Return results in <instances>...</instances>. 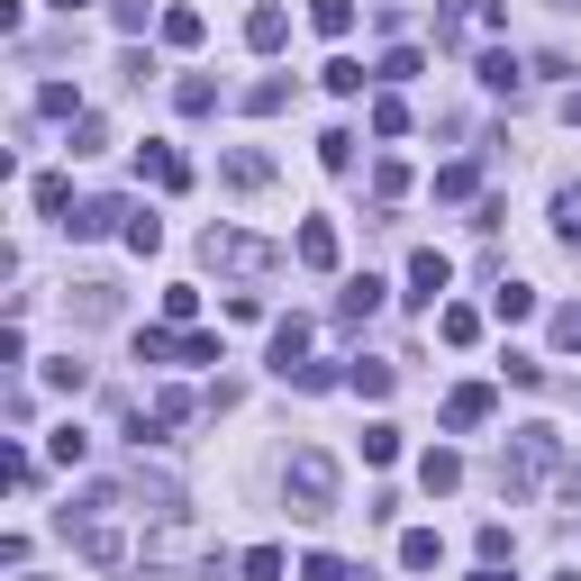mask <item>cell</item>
Returning a JSON list of instances; mask_svg holds the SVG:
<instances>
[{
	"mask_svg": "<svg viewBox=\"0 0 581 581\" xmlns=\"http://www.w3.org/2000/svg\"><path fill=\"white\" fill-rule=\"evenodd\" d=\"M472 581H509V564H482V572H472Z\"/></svg>",
	"mask_w": 581,
	"mask_h": 581,
	"instance_id": "cell-46",
	"label": "cell"
},
{
	"mask_svg": "<svg viewBox=\"0 0 581 581\" xmlns=\"http://www.w3.org/2000/svg\"><path fill=\"white\" fill-rule=\"evenodd\" d=\"M437 337H445V345H472V337H482V310H464V300L437 310Z\"/></svg>",
	"mask_w": 581,
	"mask_h": 581,
	"instance_id": "cell-21",
	"label": "cell"
},
{
	"mask_svg": "<svg viewBox=\"0 0 581 581\" xmlns=\"http://www.w3.org/2000/svg\"><path fill=\"white\" fill-rule=\"evenodd\" d=\"M554 237H564V245H581V182H564V191H554Z\"/></svg>",
	"mask_w": 581,
	"mask_h": 581,
	"instance_id": "cell-24",
	"label": "cell"
},
{
	"mask_svg": "<svg viewBox=\"0 0 581 581\" xmlns=\"http://www.w3.org/2000/svg\"><path fill=\"white\" fill-rule=\"evenodd\" d=\"M245 581H282L291 564H282V545H245V564H237Z\"/></svg>",
	"mask_w": 581,
	"mask_h": 581,
	"instance_id": "cell-28",
	"label": "cell"
},
{
	"mask_svg": "<svg viewBox=\"0 0 581 581\" xmlns=\"http://www.w3.org/2000/svg\"><path fill=\"white\" fill-rule=\"evenodd\" d=\"M418 73H427V55H418V46H391V55L372 64V83H418Z\"/></svg>",
	"mask_w": 581,
	"mask_h": 581,
	"instance_id": "cell-20",
	"label": "cell"
},
{
	"mask_svg": "<svg viewBox=\"0 0 581 581\" xmlns=\"http://www.w3.org/2000/svg\"><path fill=\"white\" fill-rule=\"evenodd\" d=\"M500 372H509L518 391H545V364H536V355H509V364H500Z\"/></svg>",
	"mask_w": 581,
	"mask_h": 581,
	"instance_id": "cell-43",
	"label": "cell"
},
{
	"mask_svg": "<svg viewBox=\"0 0 581 581\" xmlns=\"http://www.w3.org/2000/svg\"><path fill=\"white\" fill-rule=\"evenodd\" d=\"M364 464H400V427H391V418L364 427Z\"/></svg>",
	"mask_w": 581,
	"mask_h": 581,
	"instance_id": "cell-26",
	"label": "cell"
},
{
	"mask_svg": "<svg viewBox=\"0 0 581 581\" xmlns=\"http://www.w3.org/2000/svg\"><path fill=\"white\" fill-rule=\"evenodd\" d=\"M372 137H409V110H400V100L382 91V100H372Z\"/></svg>",
	"mask_w": 581,
	"mask_h": 581,
	"instance_id": "cell-34",
	"label": "cell"
},
{
	"mask_svg": "<svg viewBox=\"0 0 581 581\" xmlns=\"http://www.w3.org/2000/svg\"><path fill=\"white\" fill-rule=\"evenodd\" d=\"M55 10H64V18H73V10H91V0H55Z\"/></svg>",
	"mask_w": 581,
	"mask_h": 581,
	"instance_id": "cell-47",
	"label": "cell"
},
{
	"mask_svg": "<svg viewBox=\"0 0 581 581\" xmlns=\"http://www.w3.org/2000/svg\"><path fill=\"white\" fill-rule=\"evenodd\" d=\"M491 409H500V391H491V382H454V391H445V427H454V437L491 427Z\"/></svg>",
	"mask_w": 581,
	"mask_h": 581,
	"instance_id": "cell-4",
	"label": "cell"
},
{
	"mask_svg": "<svg viewBox=\"0 0 581 581\" xmlns=\"http://www.w3.org/2000/svg\"><path fill=\"white\" fill-rule=\"evenodd\" d=\"M310 28L318 37H345V28H355V0H310Z\"/></svg>",
	"mask_w": 581,
	"mask_h": 581,
	"instance_id": "cell-25",
	"label": "cell"
},
{
	"mask_svg": "<svg viewBox=\"0 0 581 581\" xmlns=\"http://www.w3.org/2000/svg\"><path fill=\"white\" fill-rule=\"evenodd\" d=\"M437 554H445L437 527H409V536H400V564H409V572H437Z\"/></svg>",
	"mask_w": 581,
	"mask_h": 581,
	"instance_id": "cell-17",
	"label": "cell"
},
{
	"mask_svg": "<svg viewBox=\"0 0 581 581\" xmlns=\"http://www.w3.org/2000/svg\"><path fill=\"white\" fill-rule=\"evenodd\" d=\"M110 18H118L128 37H146V18H164V10H146V0H110Z\"/></svg>",
	"mask_w": 581,
	"mask_h": 581,
	"instance_id": "cell-42",
	"label": "cell"
},
{
	"mask_svg": "<svg viewBox=\"0 0 581 581\" xmlns=\"http://www.w3.org/2000/svg\"><path fill=\"white\" fill-rule=\"evenodd\" d=\"M318 164H327V173H355V137L327 128V137H318Z\"/></svg>",
	"mask_w": 581,
	"mask_h": 581,
	"instance_id": "cell-31",
	"label": "cell"
},
{
	"mask_svg": "<svg viewBox=\"0 0 581 581\" xmlns=\"http://www.w3.org/2000/svg\"><path fill=\"white\" fill-rule=\"evenodd\" d=\"M300 581H345V564H337V554H310V564H300Z\"/></svg>",
	"mask_w": 581,
	"mask_h": 581,
	"instance_id": "cell-44",
	"label": "cell"
},
{
	"mask_svg": "<svg viewBox=\"0 0 581 581\" xmlns=\"http://www.w3.org/2000/svg\"><path fill=\"white\" fill-rule=\"evenodd\" d=\"M191 318H200V291L173 282V291H164V327H191Z\"/></svg>",
	"mask_w": 581,
	"mask_h": 581,
	"instance_id": "cell-33",
	"label": "cell"
},
{
	"mask_svg": "<svg viewBox=\"0 0 581 581\" xmlns=\"http://www.w3.org/2000/svg\"><path fill=\"white\" fill-rule=\"evenodd\" d=\"M173 110H182V118H210V110H218V83H210V73H182V83H173Z\"/></svg>",
	"mask_w": 581,
	"mask_h": 581,
	"instance_id": "cell-14",
	"label": "cell"
},
{
	"mask_svg": "<svg viewBox=\"0 0 581 581\" xmlns=\"http://www.w3.org/2000/svg\"><path fill=\"white\" fill-rule=\"evenodd\" d=\"M300 364H310V318H282V327H273V372L291 382Z\"/></svg>",
	"mask_w": 581,
	"mask_h": 581,
	"instance_id": "cell-9",
	"label": "cell"
},
{
	"mask_svg": "<svg viewBox=\"0 0 581 581\" xmlns=\"http://www.w3.org/2000/svg\"><path fill=\"white\" fill-rule=\"evenodd\" d=\"M554 345H564V355H581V300H564V310H554Z\"/></svg>",
	"mask_w": 581,
	"mask_h": 581,
	"instance_id": "cell-39",
	"label": "cell"
},
{
	"mask_svg": "<svg viewBox=\"0 0 581 581\" xmlns=\"http://www.w3.org/2000/svg\"><path fill=\"white\" fill-rule=\"evenodd\" d=\"M345 382H355L364 400H391V382H400V372H391V364H372V355H355V364H345Z\"/></svg>",
	"mask_w": 581,
	"mask_h": 581,
	"instance_id": "cell-19",
	"label": "cell"
},
{
	"mask_svg": "<svg viewBox=\"0 0 581 581\" xmlns=\"http://www.w3.org/2000/svg\"><path fill=\"white\" fill-rule=\"evenodd\" d=\"M372 310H382V282H372V273H355V282L337 291V327H364Z\"/></svg>",
	"mask_w": 581,
	"mask_h": 581,
	"instance_id": "cell-12",
	"label": "cell"
},
{
	"mask_svg": "<svg viewBox=\"0 0 581 581\" xmlns=\"http://www.w3.org/2000/svg\"><path fill=\"white\" fill-rule=\"evenodd\" d=\"M372 200H382V210H391V200H409V164H400V155L372 164Z\"/></svg>",
	"mask_w": 581,
	"mask_h": 581,
	"instance_id": "cell-22",
	"label": "cell"
},
{
	"mask_svg": "<svg viewBox=\"0 0 581 581\" xmlns=\"http://www.w3.org/2000/svg\"><path fill=\"white\" fill-rule=\"evenodd\" d=\"M18 581H37V572H18Z\"/></svg>",
	"mask_w": 581,
	"mask_h": 581,
	"instance_id": "cell-50",
	"label": "cell"
},
{
	"mask_svg": "<svg viewBox=\"0 0 581 581\" xmlns=\"http://www.w3.org/2000/svg\"><path fill=\"white\" fill-rule=\"evenodd\" d=\"M564 118H572V128H581V83H572V91H564Z\"/></svg>",
	"mask_w": 581,
	"mask_h": 581,
	"instance_id": "cell-45",
	"label": "cell"
},
{
	"mask_svg": "<svg viewBox=\"0 0 581 581\" xmlns=\"http://www.w3.org/2000/svg\"><path fill=\"white\" fill-rule=\"evenodd\" d=\"M291 255L310 264V273H337V227H327V218H310V227L291 237Z\"/></svg>",
	"mask_w": 581,
	"mask_h": 581,
	"instance_id": "cell-10",
	"label": "cell"
},
{
	"mask_svg": "<svg viewBox=\"0 0 581 581\" xmlns=\"http://www.w3.org/2000/svg\"><path fill=\"white\" fill-rule=\"evenodd\" d=\"M445 282H454V264L437 255V245H418V255H409V300H418V310H437Z\"/></svg>",
	"mask_w": 581,
	"mask_h": 581,
	"instance_id": "cell-5",
	"label": "cell"
},
{
	"mask_svg": "<svg viewBox=\"0 0 581 581\" xmlns=\"http://www.w3.org/2000/svg\"><path fill=\"white\" fill-rule=\"evenodd\" d=\"M472 545H482V564H509V554H518V545H509V527H500V518H491V527H482Z\"/></svg>",
	"mask_w": 581,
	"mask_h": 581,
	"instance_id": "cell-41",
	"label": "cell"
},
{
	"mask_svg": "<svg viewBox=\"0 0 581 581\" xmlns=\"http://www.w3.org/2000/svg\"><path fill=\"white\" fill-rule=\"evenodd\" d=\"M155 37H164V46H182V55H191V46H200V10H191V0H173V10L155 18Z\"/></svg>",
	"mask_w": 581,
	"mask_h": 581,
	"instance_id": "cell-16",
	"label": "cell"
},
{
	"mask_svg": "<svg viewBox=\"0 0 581 581\" xmlns=\"http://www.w3.org/2000/svg\"><path fill=\"white\" fill-rule=\"evenodd\" d=\"M282 491H291V518H327V509H337V454L300 445L291 472H282Z\"/></svg>",
	"mask_w": 581,
	"mask_h": 581,
	"instance_id": "cell-2",
	"label": "cell"
},
{
	"mask_svg": "<svg viewBox=\"0 0 581 581\" xmlns=\"http://www.w3.org/2000/svg\"><path fill=\"white\" fill-rule=\"evenodd\" d=\"M0 472H10V491H37V454H28V445L0 454Z\"/></svg>",
	"mask_w": 581,
	"mask_h": 581,
	"instance_id": "cell-35",
	"label": "cell"
},
{
	"mask_svg": "<svg viewBox=\"0 0 581 581\" xmlns=\"http://www.w3.org/2000/svg\"><path fill=\"white\" fill-rule=\"evenodd\" d=\"M282 37H291V18H282V10H273V0H264V10L245 18V46H255V55H273V46H282Z\"/></svg>",
	"mask_w": 581,
	"mask_h": 581,
	"instance_id": "cell-18",
	"label": "cell"
},
{
	"mask_svg": "<svg viewBox=\"0 0 581 581\" xmlns=\"http://www.w3.org/2000/svg\"><path fill=\"white\" fill-rule=\"evenodd\" d=\"M554 581H581V572H554Z\"/></svg>",
	"mask_w": 581,
	"mask_h": 581,
	"instance_id": "cell-49",
	"label": "cell"
},
{
	"mask_svg": "<svg viewBox=\"0 0 581 581\" xmlns=\"http://www.w3.org/2000/svg\"><path fill=\"white\" fill-rule=\"evenodd\" d=\"M364 83H372V73H364V64H355V55H337V64H327V91H337V100H355V91H364Z\"/></svg>",
	"mask_w": 581,
	"mask_h": 581,
	"instance_id": "cell-30",
	"label": "cell"
},
{
	"mask_svg": "<svg viewBox=\"0 0 581 581\" xmlns=\"http://www.w3.org/2000/svg\"><path fill=\"white\" fill-rule=\"evenodd\" d=\"M218 182H227V191H264V182H273V155L237 146V155H218Z\"/></svg>",
	"mask_w": 581,
	"mask_h": 581,
	"instance_id": "cell-8",
	"label": "cell"
},
{
	"mask_svg": "<svg viewBox=\"0 0 581 581\" xmlns=\"http://www.w3.org/2000/svg\"><path fill=\"white\" fill-rule=\"evenodd\" d=\"M472 73H482V91H491V100H518V91H527V64L509 55V46H491V55L472 64Z\"/></svg>",
	"mask_w": 581,
	"mask_h": 581,
	"instance_id": "cell-7",
	"label": "cell"
},
{
	"mask_svg": "<svg viewBox=\"0 0 581 581\" xmlns=\"http://www.w3.org/2000/svg\"><path fill=\"white\" fill-rule=\"evenodd\" d=\"M37 110H46V118H83V100H73V83H46Z\"/></svg>",
	"mask_w": 581,
	"mask_h": 581,
	"instance_id": "cell-37",
	"label": "cell"
},
{
	"mask_svg": "<svg viewBox=\"0 0 581 581\" xmlns=\"http://www.w3.org/2000/svg\"><path fill=\"white\" fill-rule=\"evenodd\" d=\"M200 255H210L218 273H237V282H264V273H282V245L245 237V227H210V237H200Z\"/></svg>",
	"mask_w": 581,
	"mask_h": 581,
	"instance_id": "cell-3",
	"label": "cell"
},
{
	"mask_svg": "<svg viewBox=\"0 0 581 581\" xmlns=\"http://www.w3.org/2000/svg\"><path fill=\"white\" fill-rule=\"evenodd\" d=\"M472 191H482V164H445L437 173V200H472Z\"/></svg>",
	"mask_w": 581,
	"mask_h": 581,
	"instance_id": "cell-27",
	"label": "cell"
},
{
	"mask_svg": "<svg viewBox=\"0 0 581 581\" xmlns=\"http://www.w3.org/2000/svg\"><path fill=\"white\" fill-rule=\"evenodd\" d=\"M137 210L128 200H83V210H73V237H110V227H128Z\"/></svg>",
	"mask_w": 581,
	"mask_h": 581,
	"instance_id": "cell-13",
	"label": "cell"
},
{
	"mask_svg": "<svg viewBox=\"0 0 581 581\" xmlns=\"http://www.w3.org/2000/svg\"><path fill=\"white\" fill-rule=\"evenodd\" d=\"M554 10H581V0H554Z\"/></svg>",
	"mask_w": 581,
	"mask_h": 581,
	"instance_id": "cell-48",
	"label": "cell"
},
{
	"mask_svg": "<svg viewBox=\"0 0 581 581\" xmlns=\"http://www.w3.org/2000/svg\"><path fill=\"white\" fill-rule=\"evenodd\" d=\"M46 454H55V464H83L91 437H83V427H55V437H46Z\"/></svg>",
	"mask_w": 581,
	"mask_h": 581,
	"instance_id": "cell-36",
	"label": "cell"
},
{
	"mask_svg": "<svg viewBox=\"0 0 581 581\" xmlns=\"http://www.w3.org/2000/svg\"><path fill=\"white\" fill-rule=\"evenodd\" d=\"M491 318H509V327L536 318V291H527V282H500V291H491Z\"/></svg>",
	"mask_w": 581,
	"mask_h": 581,
	"instance_id": "cell-23",
	"label": "cell"
},
{
	"mask_svg": "<svg viewBox=\"0 0 581 581\" xmlns=\"http://www.w3.org/2000/svg\"><path fill=\"white\" fill-rule=\"evenodd\" d=\"M137 164H146V182H155V191H191V164L173 155V146H155V137H146V155H137Z\"/></svg>",
	"mask_w": 581,
	"mask_h": 581,
	"instance_id": "cell-11",
	"label": "cell"
},
{
	"mask_svg": "<svg viewBox=\"0 0 581 581\" xmlns=\"http://www.w3.org/2000/svg\"><path fill=\"white\" fill-rule=\"evenodd\" d=\"M418 491H427V500L464 491V454H454V445H427V454H418Z\"/></svg>",
	"mask_w": 581,
	"mask_h": 581,
	"instance_id": "cell-6",
	"label": "cell"
},
{
	"mask_svg": "<svg viewBox=\"0 0 581 581\" xmlns=\"http://www.w3.org/2000/svg\"><path fill=\"white\" fill-rule=\"evenodd\" d=\"M83 382H91V364H73V355L46 364V391H83Z\"/></svg>",
	"mask_w": 581,
	"mask_h": 581,
	"instance_id": "cell-38",
	"label": "cell"
},
{
	"mask_svg": "<svg viewBox=\"0 0 581 581\" xmlns=\"http://www.w3.org/2000/svg\"><path fill=\"white\" fill-rule=\"evenodd\" d=\"M100 146H110V128H100V118L83 110V118H73V155H100Z\"/></svg>",
	"mask_w": 581,
	"mask_h": 581,
	"instance_id": "cell-40",
	"label": "cell"
},
{
	"mask_svg": "<svg viewBox=\"0 0 581 581\" xmlns=\"http://www.w3.org/2000/svg\"><path fill=\"white\" fill-rule=\"evenodd\" d=\"M545 472H572V464H564V437L536 418V427H518V437H509V454H500V491H509V500H536Z\"/></svg>",
	"mask_w": 581,
	"mask_h": 581,
	"instance_id": "cell-1",
	"label": "cell"
},
{
	"mask_svg": "<svg viewBox=\"0 0 581 581\" xmlns=\"http://www.w3.org/2000/svg\"><path fill=\"white\" fill-rule=\"evenodd\" d=\"M245 110H255V118H273V110H291V83H282V73H273V83H255V91H245Z\"/></svg>",
	"mask_w": 581,
	"mask_h": 581,
	"instance_id": "cell-32",
	"label": "cell"
},
{
	"mask_svg": "<svg viewBox=\"0 0 581 581\" xmlns=\"http://www.w3.org/2000/svg\"><path fill=\"white\" fill-rule=\"evenodd\" d=\"M118 237H128V245H137V255H155V245H164V218H155V210H137L128 227H118Z\"/></svg>",
	"mask_w": 581,
	"mask_h": 581,
	"instance_id": "cell-29",
	"label": "cell"
},
{
	"mask_svg": "<svg viewBox=\"0 0 581 581\" xmlns=\"http://www.w3.org/2000/svg\"><path fill=\"white\" fill-rule=\"evenodd\" d=\"M73 210H83V200H73L64 173H37V218H64V227H73Z\"/></svg>",
	"mask_w": 581,
	"mask_h": 581,
	"instance_id": "cell-15",
	"label": "cell"
}]
</instances>
